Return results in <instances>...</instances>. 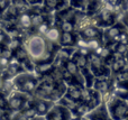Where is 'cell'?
Instances as JSON below:
<instances>
[{"mask_svg": "<svg viewBox=\"0 0 128 120\" xmlns=\"http://www.w3.org/2000/svg\"><path fill=\"white\" fill-rule=\"evenodd\" d=\"M26 1L29 4V7H34V6H42L44 0H26Z\"/></svg>", "mask_w": 128, "mask_h": 120, "instance_id": "22", "label": "cell"}, {"mask_svg": "<svg viewBox=\"0 0 128 120\" xmlns=\"http://www.w3.org/2000/svg\"><path fill=\"white\" fill-rule=\"evenodd\" d=\"M78 35L81 39L86 40V42H90V40H100L101 42L102 37H104V33L97 25H86V26L81 27L79 29Z\"/></svg>", "mask_w": 128, "mask_h": 120, "instance_id": "5", "label": "cell"}, {"mask_svg": "<svg viewBox=\"0 0 128 120\" xmlns=\"http://www.w3.org/2000/svg\"><path fill=\"white\" fill-rule=\"evenodd\" d=\"M35 98V103H34V107L36 109V112H37V116H43L45 117L48 111L51 110V108L55 105L56 102L51 100H47V99H43V98H37V97L34 96Z\"/></svg>", "mask_w": 128, "mask_h": 120, "instance_id": "10", "label": "cell"}, {"mask_svg": "<svg viewBox=\"0 0 128 120\" xmlns=\"http://www.w3.org/2000/svg\"><path fill=\"white\" fill-rule=\"evenodd\" d=\"M79 35L75 31H62L60 38V46L61 47H76Z\"/></svg>", "mask_w": 128, "mask_h": 120, "instance_id": "12", "label": "cell"}, {"mask_svg": "<svg viewBox=\"0 0 128 120\" xmlns=\"http://www.w3.org/2000/svg\"><path fill=\"white\" fill-rule=\"evenodd\" d=\"M68 6H70L68 0H44V2H43L44 10L51 13H55Z\"/></svg>", "mask_w": 128, "mask_h": 120, "instance_id": "9", "label": "cell"}, {"mask_svg": "<svg viewBox=\"0 0 128 120\" xmlns=\"http://www.w3.org/2000/svg\"><path fill=\"white\" fill-rule=\"evenodd\" d=\"M36 72H28L24 71L22 73L17 74L12 78V82L15 85V89L22 93L34 96L36 89L40 81V76H37Z\"/></svg>", "mask_w": 128, "mask_h": 120, "instance_id": "2", "label": "cell"}, {"mask_svg": "<svg viewBox=\"0 0 128 120\" xmlns=\"http://www.w3.org/2000/svg\"><path fill=\"white\" fill-rule=\"evenodd\" d=\"M24 46L35 65L45 62H54L56 54L61 48L58 44L50 42L44 35L38 33L29 35L25 40Z\"/></svg>", "mask_w": 128, "mask_h": 120, "instance_id": "1", "label": "cell"}, {"mask_svg": "<svg viewBox=\"0 0 128 120\" xmlns=\"http://www.w3.org/2000/svg\"><path fill=\"white\" fill-rule=\"evenodd\" d=\"M14 57H15L17 61H19L20 63H22V62H25V61L30 58L28 55V52H27L26 47L22 46V45L20 47H18V48L14 52Z\"/></svg>", "mask_w": 128, "mask_h": 120, "instance_id": "18", "label": "cell"}, {"mask_svg": "<svg viewBox=\"0 0 128 120\" xmlns=\"http://www.w3.org/2000/svg\"><path fill=\"white\" fill-rule=\"evenodd\" d=\"M84 89H86V87H82V85L79 84H68L65 96H68V98H71L72 100L76 101V102H80L83 99Z\"/></svg>", "mask_w": 128, "mask_h": 120, "instance_id": "13", "label": "cell"}, {"mask_svg": "<svg viewBox=\"0 0 128 120\" xmlns=\"http://www.w3.org/2000/svg\"><path fill=\"white\" fill-rule=\"evenodd\" d=\"M86 117L89 120H111L109 111L107 109L106 102H102L97 108L92 109Z\"/></svg>", "mask_w": 128, "mask_h": 120, "instance_id": "8", "label": "cell"}, {"mask_svg": "<svg viewBox=\"0 0 128 120\" xmlns=\"http://www.w3.org/2000/svg\"><path fill=\"white\" fill-rule=\"evenodd\" d=\"M72 117L73 112L70 109L56 102L45 116V118L46 120H71Z\"/></svg>", "mask_w": 128, "mask_h": 120, "instance_id": "6", "label": "cell"}, {"mask_svg": "<svg viewBox=\"0 0 128 120\" xmlns=\"http://www.w3.org/2000/svg\"><path fill=\"white\" fill-rule=\"evenodd\" d=\"M1 85H2V79H1V76H0V88H1Z\"/></svg>", "mask_w": 128, "mask_h": 120, "instance_id": "24", "label": "cell"}, {"mask_svg": "<svg viewBox=\"0 0 128 120\" xmlns=\"http://www.w3.org/2000/svg\"><path fill=\"white\" fill-rule=\"evenodd\" d=\"M93 89H96L98 92L104 96V94L108 93L109 90H110V82L107 80L106 78H99L96 79L94 83H93Z\"/></svg>", "mask_w": 128, "mask_h": 120, "instance_id": "16", "label": "cell"}, {"mask_svg": "<svg viewBox=\"0 0 128 120\" xmlns=\"http://www.w3.org/2000/svg\"><path fill=\"white\" fill-rule=\"evenodd\" d=\"M10 4H12L14 7H16L20 12L27 10V8L29 7V4L27 3L26 0H10Z\"/></svg>", "mask_w": 128, "mask_h": 120, "instance_id": "19", "label": "cell"}, {"mask_svg": "<svg viewBox=\"0 0 128 120\" xmlns=\"http://www.w3.org/2000/svg\"><path fill=\"white\" fill-rule=\"evenodd\" d=\"M9 40H10L9 36L7 35L4 30H0V47L7 46V44H8Z\"/></svg>", "mask_w": 128, "mask_h": 120, "instance_id": "21", "label": "cell"}, {"mask_svg": "<svg viewBox=\"0 0 128 120\" xmlns=\"http://www.w3.org/2000/svg\"><path fill=\"white\" fill-rule=\"evenodd\" d=\"M17 24L24 30H30L33 29V21H32V13L30 10L27 9V10L22 11L19 13L17 18Z\"/></svg>", "mask_w": 128, "mask_h": 120, "instance_id": "14", "label": "cell"}, {"mask_svg": "<svg viewBox=\"0 0 128 120\" xmlns=\"http://www.w3.org/2000/svg\"><path fill=\"white\" fill-rule=\"evenodd\" d=\"M125 66V62L122 58H119V60H115L112 63H111V69L115 72H119L120 70H122V67Z\"/></svg>", "mask_w": 128, "mask_h": 120, "instance_id": "20", "label": "cell"}, {"mask_svg": "<svg viewBox=\"0 0 128 120\" xmlns=\"http://www.w3.org/2000/svg\"><path fill=\"white\" fill-rule=\"evenodd\" d=\"M111 120H125L128 117V105L122 98L114 97L106 102Z\"/></svg>", "mask_w": 128, "mask_h": 120, "instance_id": "3", "label": "cell"}, {"mask_svg": "<svg viewBox=\"0 0 128 120\" xmlns=\"http://www.w3.org/2000/svg\"><path fill=\"white\" fill-rule=\"evenodd\" d=\"M55 25L60 27L62 31H75V29H76V24L73 20H60V21L55 22Z\"/></svg>", "mask_w": 128, "mask_h": 120, "instance_id": "17", "label": "cell"}, {"mask_svg": "<svg viewBox=\"0 0 128 120\" xmlns=\"http://www.w3.org/2000/svg\"><path fill=\"white\" fill-rule=\"evenodd\" d=\"M61 34H62V30L60 29V27L56 26L55 24L52 25L50 27V29L47 30V33L45 34V37L50 40V42L54 43V44H58L60 45V38H61Z\"/></svg>", "mask_w": 128, "mask_h": 120, "instance_id": "15", "label": "cell"}, {"mask_svg": "<svg viewBox=\"0 0 128 120\" xmlns=\"http://www.w3.org/2000/svg\"><path fill=\"white\" fill-rule=\"evenodd\" d=\"M98 27H109L114 24V15L109 10H101L93 17Z\"/></svg>", "mask_w": 128, "mask_h": 120, "instance_id": "11", "label": "cell"}, {"mask_svg": "<svg viewBox=\"0 0 128 120\" xmlns=\"http://www.w3.org/2000/svg\"><path fill=\"white\" fill-rule=\"evenodd\" d=\"M82 118H83V117H79V116H74V115H73L71 120H82Z\"/></svg>", "mask_w": 128, "mask_h": 120, "instance_id": "23", "label": "cell"}, {"mask_svg": "<svg viewBox=\"0 0 128 120\" xmlns=\"http://www.w3.org/2000/svg\"><path fill=\"white\" fill-rule=\"evenodd\" d=\"M89 62H90V69L92 71L96 79L107 78L109 75V67L107 66V63L101 56L97 53L92 52L89 55Z\"/></svg>", "mask_w": 128, "mask_h": 120, "instance_id": "4", "label": "cell"}, {"mask_svg": "<svg viewBox=\"0 0 128 120\" xmlns=\"http://www.w3.org/2000/svg\"><path fill=\"white\" fill-rule=\"evenodd\" d=\"M82 120H89V119L86 118V117H83V118H82Z\"/></svg>", "mask_w": 128, "mask_h": 120, "instance_id": "25", "label": "cell"}, {"mask_svg": "<svg viewBox=\"0 0 128 120\" xmlns=\"http://www.w3.org/2000/svg\"><path fill=\"white\" fill-rule=\"evenodd\" d=\"M28 96H30V94L22 93V92L16 90V92H14V94H11L8 98V109L20 110L22 111L24 109V106L26 103Z\"/></svg>", "mask_w": 128, "mask_h": 120, "instance_id": "7", "label": "cell"}]
</instances>
